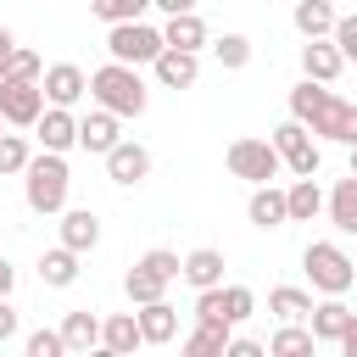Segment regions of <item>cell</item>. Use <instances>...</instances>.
Listing matches in <instances>:
<instances>
[{"label":"cell","instance_id":"39","mask_svg":"<svg viewBox=\"0 0 357 357\" xmlns=\"http://www.w3.org/2000/svg\"><path fill=\"white\" fill-rule=\"evenodd\" d=\"M11 335H17V307H11L6 296H0V346H6Z\"/></svg>","mask_w":357,"mask_h":357},{"label":"cell","instance_id":"38","mask_svg":"<svg viewBox=\"0 0 357 357\" xmlns=\"http://www.w3.org/2000/svg\"><path fill=\"white\" fill-rule=\"evenodd\" d=\"M268 346L262 340H245V335H229V357H262Z\"/></svg>","mask_w":357,"mask_h":357},{"label":"cell","instance_id":"40","mask_svg":"<svg viewBox=\"0 0 357 357\" xmlns=\"http://www.w3.org/2000/svg\"><path fill=\"white\" fill-rule=\"evenodd\" d=\"M340 351L357 357V312H351V324H346V335H340Z\"/></svg>","mask_w":357,"mask_h":357},{"label":"cell","instance_id":"10","mask_svg":"<svg viewBox=\"0 0 357 357\" xmlns=\"http://www.w3.org/2000/svg\"><path fill=\"white\" fill-rule=\"evenodd\" d=\"M106 178H112V184H139V178H151V151H145L139 139H117V145L106 151Z\"/></svg>","mask_w":357,"mask_h":357},{"label":"cell","instance_id":"7","mask_svg":"<svg viewBox=\"0 0 357 357\" xmlns=\"http://www.w3.org/2000/svg\"><path fill=\"white\" fill-rule=\"evenodd\" d=\"M273 145H279V156H284V167L296 173V178H312L318 173V139H312V128L301 123V117H290V123H279L273 128Z\"/></svg>","mask_w":357,"mask_h":357},{"label":"cell","instance_id":"45","mask_svg":"<svg viewBox=\"0 0 357 357\" xmlns=\"http://www.w3.org/2000/svg\"><path fill=\"white\" fill-rule=\"evenodd\" d=\"M0 123H6V117H0ZM0 134H6V128H0Z\"/></svg>","mask_w":357,"mask_h":357},{"label":"cell","instance_id":"28","mask_svg":"<svg viewBox=\"0 0 357 357\" xmlns=\"http://www.w3.org/2000/svg\"><path fill=\"white\" fill-rule=\"evenodd\" d=\"M268 312H273V318H284V324H296V318H307V312H312V296H307V290H296V284H273V290H268Z\"/></svg>","mask_w":357,"mask_h":357},{"label":"cell","instance_id":"23","mask_svg":"<svg viewBox=\"0 0 357 357\" xmlns=\"http://www.w3.org/2000/svg\"><path fill=\"white\" fill-rule=\"evenodd\" d=\"M184 284H195V290L223 284V251H212V245L190 251V257H184Z\"/></svg>","mask_w":357,"mask_h":357},{"label":"cell","instance_id":"14","mask_svg":"<svg viewBox=\"0 0 357 357\" xmlns=\"http://www.w3.org/2000/svg\"><path fill=\"white\" fill-rule=\"evenodd\" d=\"M33 128H39V145H45V151H73V145H78V117H73L67 106H45Z\"/></svg>","mask_w":357,"mask_h":357},{"label":"cell","instance_id":"41","mask_svg":"<svg viewBox=\"0 0 357 357\" xmlns=\"http://www.w3.org/2000/svg\"><path fill=\"white\" fill-rule=\"evenodd\" d=\"M156 11H167V17H178V11H195V0H151Z\"/></svg>","mask_w":357,"mask_h":357},{"label":"cell","instance_id":"36","mask_svg":"<svg viewBox=\"0 0 357 357\" xmlns=\"http://www.w3.org/2000/svg\"><path fill=\"white\" fill-rule=\"evenodd\" d=\"M61 351H67L61 329H33L28 335V357H61Z\"/></svg>","mask_w":357,"mask_h":357},{"label":"cell","instance_id":"16","mask_svg":"<svg viewBox=\"0 0 357 357\" xmlns=\"http://www.w3.org/2000/svg\"><path fill=\"white\" fill-rule=\"evenodd\" d=\"M307 324H312V335H318V340L340 346V335H346V324H351V307H346L340 296H329V301H312Z\"/></svg>","mask_w":357,"mask_h":357},{"label":"cell","instance_id":"27","mask_svg":"<svg viewBox=\"0 0 357 357\" xmlns=\"http://www.w3.org/2000/svg\"><path fill=\"white\" fill-rule=\"evenodd\" d=\"M162 39H167V45H178V50H201V45H206V22H201L195 11H178V17H167Z\"/></svg>","mask_w":357,"mask_h":357},{"label":"cell","instance_id":"24","mask_svg":"<svg viewBox=\"0 0 357 357\" xmlns=\"http://www.w3.org/2000/svg\"><path fill=\"white\" fill-rule=\"evenodd\" d=\"M329 223L340 234H357V173H346L335 190H329Z\"/></svg>","mask_w":357,"mask_h":357},{"label":"cell","instance_id":"29","mask_svg":"<svg viewBox=\"0 0 357 357\" xmlns=\"http://www.w3.org/2000/svg\"><path fill=\"white\" fill-rule=\"evenodd\" d=\"M61 340H67V351L100 346V318H95V312H67V318H61Z\"/></svg>","mask_w":357,"mask_h":357},{"label":"cell","instance_id":"4","mask_svg":"<svg viewBox=\"0 0 357 357\" xmlns=\"http://www.w3.org/2000/svg\"><path fill=\"white\" fill-rule=\"evenodd\" d=\"M301 268H307L312 290H324V296H346L351 279H357V257H346L335 240H312L301 251Z\"/></svg>","mask_w":357,"mask_h":357},{"label":"cell","instance_id":"20","mask_svg":"<svg viewBox=\"0 0 357 357\" xmlns=\"http://www.w3.org/2000/svg\"><path fill=\"white\" fill-rule=\"evenodd\" d=\"M61 245H73V251H95V245H100V218H95L89 206L61 212Z\"/></svg>","mask_w":357,"mask_h":357},{"label":"cell","instance_id":"26","mask_svg":"<svg viewBox=\"0 0 357 357\" xmlns=\"http://www.w3.org/2000/svg\"><path fill=\"white\" fill-rule=\"evenodd\" d=\"M229 351V324H201L184 335V357H223Z\"/></svg>","mask_w":357,"mask_h":357},{"label":"cell","instance_id":"35","mask_svg":"<svg viewBox=\"0 0 357 357\" xmlns=\"http://www.w3.org/2000/svg\"><path fill=\"white\" fill-rule=\"evenodd\" d=\"M0 78H45V61H39L33 50H22V45H17V50L6 56V73H0Z\"/></svg>","mask_w":357,"mask_h":357},{"label":"cell","instance_id":"31","mask_svg":"<svg viewBox=\"0 0 357 357\" xmlns=\"http://www.w3.org/2000/svg\"><path fill=\"white\" fill-rule=\"evenodd\" d=\"M318 346V335H312V324L307 329H296V324H284L273 340H268V351H279V357H290V351H312Z\"/></svg>","mask_w":357,"mask_h":357},{"label":"cell","instance_id":"13","mask_svg":"<svg viewBox=\"0 0 357 357\" xmlns=\"http://www.w3.org/2000/svg\"><path fill=\"white\" fill-rule=\"evenodd\" d=\"M45 100L50 106H73L84 89H89V78H84V67H73V61H56V67H45Z\"/></svg>","mask_w":357,"mask_h":357},{"label":"cell","instance_id":"18","mask_svg":"<svg viewBox=\"0 0 357 357\" xmlns=\"http://www.w3.org/2000/svg\"><path fill=\"white\" fill-rule=\"evenodd\" d=\"M167 284H173V279H167L162 268H151L145 257H139V262L128 268V279H123V290H128V301H134V307H145V301H162V290H167Z\"/></svg>","mask_w":357,"mask_h":357},{"label":"cell","instance_id":"6","mask_svg":"<svg viewBox=\"0 0 357 357\" xmlns=\"http://www.w3.org/2000/svg\"><path fill=\"white\" fill-rule=\"evenodd\" d=\"M162 28H145L139 17L134 22H112L106 28V50H112V61H128V67H139V61H156L162 56Z\"/></svg>","mask_w":357,"mask_h":357},{"label":"cell","instance_id":"44","mask_svg":"<svg viewBox=\"0 0 357 357\" xmlns=\"http://www.w3.org/2000/svg\"><path fill=\"white\" fill-rule=\"evenodd\" d=\"M346 173H357V145H351V167H346Z\"/></svg>","mask_w":357,"mask_h":357},{"label":"cell","instance_id":"25","mask_svg":"<svg viewBox=\"0 0 357 357\" xmlns=\"http://www.w3.org/2000/svg\"><path fill=\"white\" fill-rule=\"evenodd\" d=\"M284 201H290V223H312L329 201H324V190H318V178H296L290 190H284Z\"/></svg>","mask_w":357,"mask_h":357},{"label":"cell","instance_id":"12","mask_svg":"<svg viewBox=\"0 0 357 357\" xmlns=\"http://www.w3.org/2000/svg\"><path fill=\"white\" fill-rule=\"evenodd\" d=\"M340 67H346V56H340V45H335V39H307V45H301V73H307V78L335 84V78H340Z\"/></svg>","mask_w":357,"mask_h":357},{"label":"cell","instance_id":"3","mask_svg":"<svg viewBox=\"0 0 357 357\" xmlns=\"http://www.w3.org/2000/svg\"><path fill=\"white\" fill-rule=\"evenodd\" d=\"M89 95H95V106H106V112H117V117H139V112L151 106L145 78H139L128 61H106V67H95V73H89Z\"/></svg>","mask_w":357,"mask_h":357},{"label":"cell","instance_id":"15","mask_svg":"<svg viewBox=\"0 0 357 357\" xmlns=\"http://www.w3.org/2000/svg\"><path fill=\"white\" fill-rule=\"evenodd\" d=\"M134 346H145V335H139V312H112V318H100V351L128 357Z\"/></svg>","mask_w":357,"mask_h":357},{"label":"cell","instance_id":"34","mask_svg":"<svg viewBox=\"0 0 357 357\" xmlns=\"http://www.w3.org/2000/svg\"><path fill=\"white\" fill-rule=\"evenodd\" d=\"M223 312H229V324H245L257 312V296L245 284H223Z\"/></svg>","mask_w":357,"mask_h":357},{"label":"cell","instance_id":"21","mask_svg":"<svg viewBox=\"0 0 357 357\" xmlns=\"http://www.w3.org/2000/svg\"><path fill=\"white\" fill-rule=\"evenodd\" d=\"M78 257H84V251H73V245H50V251L39 257V279H45L50 290H67V284L78 279Z\"/></svg>","mask_w":357,"mask_h":357},{"label":"cell","instance_id":"11","mask_svg":"<svg viewBox=\"0 0 357 357\" xmlns=\"http://www.w3.org/2000/svg\"><path fill=\"white\" fill-rule=\"evenodd\" d=\"M245 218L257 229H284L290 223V201L279 184H251V201H245Z\"/></svg>","mask_w":357,"mask_h":357},{"label":"cell","instance_id":"37","mask_svg":"<svg viewBox=\"0 0 357 357\" xmlns=\"http://www.w3.org/2000/svg\"><path fill=\"white\" fill-rule=\"evenodd\" d=\"M329 39H335V45H340V56H346V61H357V17H340V22H335V33H329Z\"/></svg>","mask_w":357,"mask_h":357},{"label":"cell","instance_id":"17","mask_svg":"<svg viewBox=\"0 0 357 357\" xmlns=\"http://www.w3.org/2000/svg\"><path fill=\"white\" fill-rule=\"evenodd\" d=\"M78 145L84 151H95V156H106L112 145H117V112H89V117H78Z\"/></svg>","mask_w":357,"mask_h":357},{"label":"cell","instance_id":"1","mask_svg":"<svg viewBox=\"0 0 357 357\" xmlns=\"http://www.w3.org/2000/svg\"><path fill=\"white\" fill-rule=\"evenodd\" d=\"M290 117H301L318 139H335V145H357V106L329 95V84L318 78H301L290 89Z\"/></svg>","mask_w":357,"mask_h":357},{"label":"cell","instance_id":"42","mask_svg":"<svg viewBox=\"0 0 357 357\" xmlns=\"http://www.w3.org/2000/svg\"><path fill=\"white\" fill-rule=\"evenodd\" d=\"M11 284H17V268L0 257V296H11Z\"/></svg>","mask_w":357,"mask_h":357},{"label":"cell","instance_id":"2","mask_svg":"<svg viewBox=\"0 0 357 357\" xmlns=\"http://www.w3.org/2000/svg\"><path fill=\"white\" fill-rule=\"evenodd\" d=\"M67 184H73V173H67V151H39V156L22 167V195H28V206H33L39 218L67 212Z\"/></svg>","mask_w":357,"mask_h":357},{"label":"cell","instance_id":"5","mask_svg":"<svg viewBox=\"0 0 357 357\" xmlns=\"http://www.w3.org/2000/svg\"><path fill=\"white\" fill-rule=\"evenodd\" d=\"M223 162H229V173H234V178H245V184H273V178H279V167H284V156H279V145H273V139H234Z\"/></svg>","mask_w":357,"mask_h":357},{"label":"cell","instance_id":"33","mask_svg":"<svg viewBox=\"0 0 357 357\" xmlns=\"http://www.w3.org/2000/svg\"><path fill=\"white\" fill-rule=\"evenodd\" d=\"M28 162H33L28 139H22V134H0V173H22Z\"/></svg>","mask_w":357,"mask_h":357},{"label":"cell","instance_id":"22","mask_svg":"<svg viewBox=\"0 0 357 357\" xmlns=\"http://www.w3.org/2000/svg\"><path fill=\"white\" fill-rule=\"evenodd\" d=\"M139 335H145V346H167L178 335V312L167 301H145L139 307Z\"/></svg>","mask_w":357,"mask_h":357},{"label":"cell","instance_id":"9","mask_svg":"<svg viewBox=\"0 0 357 357\" xmlns=\"http://www.w3.org/2000/svg\"><path fill=\"white\" fill-rule=\"evenodd\" d=\"M151 73H156L162 89H190L201 78V56L195 50H178V45H162V56L151 61Z\"/></svg>","mask_w":357,"mask_h":357},{"label":"cell","instance_id":"43","mask_svg":"<svg viewBox=\"0 0 357 357\" xmlns=\"http://www.w3.org/2000/svg\"><path fill=\"white\" fill-rule=\"evenodd\" d=\"M11 50H17V39H11V28L0 22V73H6V56H11Z\"/></svg>","mask_w":357,"mask_h":357},{"label":"cell","instance_id":"8","mask_svg":"<svg viewBox=\"0 0 357 357\" xmlns=\"http://www.w3.org/2000/svg\"><path fill=\"white\" fill-rule=\"evenodd\" d=\"M45 112V84L39 78H0V117L17 128H33Z\"/></svg>","mask_w":357,"mask_h":357},{"label":"cell","instance_id":"32","mask_svg":"<svg viewBox=\"0 0 357 357\" xmlns=\"http://www.w3.org/2000/svg\"><path fill=\"white\" fill-rule=\"evenodd\" d=\"M145 6H151V0H89V11H95L106 28H112V22H134Z\"/></svg>","mask_w":357,"mask_h":357},{"label":"cell","instance_id":"19","mask_svg":"<svg viewBox=\"0 0 357 357\" xmlns=\"http://www.w3.org/2000/svg\"><path fill=\"white\" fill-rule=\"evenodd\" d=\"M335 22H340V11L329 0H296V33L301 39H329Z\"/></svg>","mask_w":357,"mask_h":357},{"label":"cell","instance_id":"30","mask_svg":"<svg viewBox=\"0 0 357 357\" xmlns=\"http://www.w3.org/2000/svg\"><path fill=\"white\" fill-rule=\"evenodd\" d=\"M212 56H218V67L240 73V67H251V39H245V33H223V39L212 45Z\"/></svg>","mask_w":357,"mask_h":357}]
</instances>
